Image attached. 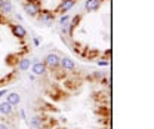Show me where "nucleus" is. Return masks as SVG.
Wrapping results in <instances>:
<instances>
[{"label":"nucleus","instance_id":"obj_10","mask_svg":"<svg viewBox=\"0 0 154 129\" xmlns=\"http://www.w3.org/2000/svg\"><path fill=\"white\" fill-rule=\"evenodd\" d=\"M28 126H30V129H42L43 128V119H42V116H34L30 120Z\"/></svg>","mask_w":154,"mask_h":129},{"label":"nucleus","instance_id":"obj_12","mask_svg":"<svg viewBox=\"0 0 154 129\" xmlns=\"http://www.w3.org/2000/svg\"><path fill=\"white\" fill-rule=\"evenodd\" d=\"M30 67H31V59H30V58H21V59H19L18 70L27 71V70H30Z\"/></svg>","mask_w":154,"mask_h":129},{"label":"nucleus","instance_id":"obj_20","mask_svg":"<svg viewBox=\"0 0 154 129\" xmlns=\"http://www.w3.org/2000/svg\"><path fill=\"white\" fill-rule=\"evenodd\" d=\"M5 17H6V15H3V14H0V24H3V22L6 24V21H5Z\"/></svg>","mask_w":154,"mask_h":129},{"label":"nucleus","instance_id":"obj_8","mask_svg":"<svg viewBox=\"0 0 154 129\" xmlns=\"http://www.w3.org/2000/svg\"><path fill=\"white\" fill-rule=\"evenodd\" d=\"M101 3H102V0H86L85 2V9L88 12H95L101 8Z\"/></svg>","mask_w":154,"mask_h":129},{"label":"nucleus","instance_id":"obj_7","mask_svg":"<svg viewBox=\"0 0 154 129\" xmlns=\"http://www.w3.org/2000/svg\"><path fill=\"white\" fill-rule=\"evenodd\" d=\"M31 71H33L34 76H45L46 71H48V68H46L45 62L36 61V62H33V65H31Z\"/></svg>","mask_w":154,"mask_h":129},{"label":"nucleus","instance_id":"obj_17","mask_svg":"<svg viewBox=\"0 0 154 129\" xmlns=\"http://www.w3.org/2000/svg\"><path fill=\"white\" fill-rule=\"evenodd\" d=\"M104 55H105V59H108V61H110V55H111V49H107V51L104 52Z\"/></svg>","mask_w":154,"mask_h":129},{"label":"nucleus","instance_id":"obj_9","mask_svg":"<svg viewBox=\"0 0 154 129\" xmlns=\"http://www.w3.org/2000/svg\"><path fill=\"white\" fill-rule=\"evenodd\" d=\"M0 114L3 116H12L14 114V105H11L8 101L0 104Z\"/></svg>","mask_w":154,"mask_h":129},{"label":"nucleus","instance_id":"obj_19","mask_svg":"<svg viewBox=\"0 0 154 129\" xmlns=\"http://www.w3.org/2000/svg\"><path fill=\"white\" fill-rule=\"evenodd\" d=\"M21 117H22V119H27V114H25V110H24V109H21Z\"/></svg>","mask_w":154,"mask_h":129},{"label":"nucleus","instance_id":"obj_24","mask_svg":"<svg viewBox=\"0 0 154 129\" xmlns=\"http://www.w3.org/2000/svg\"><path fill=\"white\" fill-rule=\"evenodd\" d=\"M2 3H3V0H0V8H2Z\"/></svg>","mask_w":154,"mask_h":129},{"label":"nucleus","instance_id":"obj_1","mask_svg":"<svg viewBox=\"0 0 154 129\" xmlns=\"http://www.w3.org/2000/svg\"><path fill=\"white\" fill-rule=\"evenodd\" d=\"M59 59H61V56L55 54V52H51V54H48L46 58H45V65H46V68H49V70H52V71H55L59 68Z\"/></svg>","mask_w":154,"mask_h":129},{"label":"nucleus","instance_id":"obj_14","mask_svg":"<svg viewBox=\"0 0 154 129\" xmlns=\"http://www.w3.org/2000/svg\"><path fill=\"white\" fill-rule=\"evenodd\" d=\"M80 19H82V15H76L73 19L68 21V25H70V33H71V37H73V33H74V28L80 24Z\"/></svg>","mask_w":154,"mask_h":129},{"label":"nucleus","instance_id":"obj_21","mask_svg":"<svg viewBox=\"0 0 154 129\" xmlns=\"http://www.w3.org/2000/svg\"><path fill=\"white\" fill-rule=\"evenodd\" d=\"M0 129H9V126L6 123H0Z\"/></svg>","mask_w":154,"mask_h":129},{"label":"nucleus","instance_id":"obj_11","mask_svg":"<svg viewBox=\"0 0 154 129\" xmlns=\"http://www.w3.org/2000/svg\"><path fill=\"white\" fill-rule=\"evenodd\" d=\"M8 95V102L11 104V105H18L19 102H21V95L18 92H11V93H6Z\"/></svg>","mask_w":154,"mask_h":129},{"label":"nucleus","instance_id":"obj_22","mask_svg":"<svg viewBox=\"0 0 154 129\" xmlns=\"http://www.w3.org/2000/svg\"><path fill=\"white\" fill-rule=\"evenodd\" d=\"M33 42H34V45H36V46H38V39L34 37V39H33Z\"/></svg>","mask_w":154,"mask_h":129},{"label":"nucleus","instance_id":"obj_15","mask_svg":"<svg viewBox=\"0 0 154 129\" xmlns=\"http://www.w3.org/2000/svg\"><path fill=\"white\" fill-rule=\"evenodd\" d=\"M96 64H98L99 67H107V65H110V61H108V59H98Z\"/></svg>","mask_w":154,"mask_h":129},{"label":"nucleus","instance_id":"obj_5","mask_svg":"<svg viewBox=\"0 0 154 129\" xmlns=\"http://www.w3.org/2000/svg\"><path fill=\"white\" fill-rule=\"evenodd\" d=\"M9 27H11V31H12V34L15 37H18L21 40L27 37V30H25L21 24H11Z\"/></svg>","mask_w":154,"mask_h":129},{"label":"nucleus","instance_id":"obj_6","mask_svg":"<svg viewBox=\"0 0 154 129\" xmlns=\"http://www.w3.org/2000/svg\"><path fill=\"white\" fill-rule=\"evenodd\" d=\"M76 2L77 0H62L61 2V5L58 6V9H57V12H59V14H67L71 8H74V5H76Z\"/></svg>","mask_w":154,"mask_h":129},{"label":"nucleus","instance_id":"obj_18","mask_svg":"<svg viewBox=\"0 0 154 129\" xmlns=\"http://www.w3.org/2000/svg\"><path fill=\"white\" fill-rule=\"evenodd\" d=\"M8 93V89H0V99L3 98V95H6Z\"/></svg>","mask_w":154,"mask_h":129},{"label":"nucleus","instance_id":"obj_23","mask_svg":"<svg viewBox=\"0 0 154 129\" xmlns=\"http://www.w3.org/2000/svg\"><path fill=\"white\" fill-rule=\"evenodd\" d=\"M28 77H30V80H34V79H36V76H34V74H30Z\"/></svg>","mask_w":154,"mask_h":129},{"label":"nucleus","instance_id":"obj_4","mask_svg":"<svg viewBox=\"0 0 154 129\" xmlns=\"http://www.w3.org/2000/svg\"><path fill=\"white\" fill-rule=\"evenodd\" d=\"M37 18L40 22H43L45 25H51L55 19V12L51 11H40V14L37 15Z\"/></svg>","mask_w":154,"mask_h":129},{"label":"nucleus","instance_id":"obj_13","mask_svg":"<svg viewBox=\"0 0 154 129\" xmlns=\"http://www.w3.org/2000/svg\"><path fill=\"white\" fill-rule=\"evenodd\" d=\"M12 9H14V6H12V2H11V0H3V3H2V8H0V12H2L3 15H9V14L12 12Z\"/></svg>","mask_w":154,"mask_h":129},{"label":"nucleus","instance_id":"obj_3","mask_svg":"<svg viewBox=\"0 0 154 129\" xmlns=\"http://www.w3.org/2000/svg\"><path fill=\"white\" fill-rule=\"evenodd\" d=\"M59 68L64 71H73V70H76V62L68 56H62L59 59Z\"/></svg>","mask_w":154,"mask_h":129},{"label":"nucleus","instance_id":"obj_2","mask_svg":"<svg viewBox=\"0 0 154 129\" xmlns=\"http://www.w3.org/2000/svg\"><path fill=\"white\" fill-rule=\"evenodd\" d=\"M24 11H25V14L28 17H37L42 9H40L38 2H36V0H27L24 3Z\"/></svg>","mask_w":154,"mask_h":129},{"label":"nucleus","instance_id":"obj_16","mask_svg":"<svg viewBox=\"0 0 154 129\" xmlns=\"http://www.w3.org/2000/svg\"><path fill=\"white\" fill-rule=\"evenodd\" d=\"M70 15H67V14H64L62 17H61V19H59V25H62V24H65V22H68L70 21Z\"/></svg>","mask_w":154,"mask_h":129}]
</instances>
